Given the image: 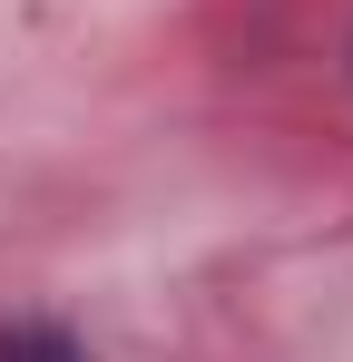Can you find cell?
I'll use <instances>...</instances> for the list:
<instances>
[{
	"instance_id": "6da1fadb",
	"label": "cell",
	"mask_w": 353,
	"mask_h": 362,
	"mask_svg": "<svg viewBox=\"0 0 353 362\" xmlns=\"http://www.w3.org/2000/svg\"><path fill=\"white\" fill-rule=\"evenodd\" d=\"M0 362H89L59 323H0Z\"/></svg>"
}]
</instances>
